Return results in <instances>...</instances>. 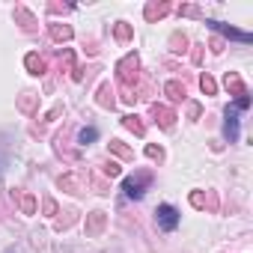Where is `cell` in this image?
<instances>
[{
  "instance_id": "cell-1",
  "label": "cell",
  "mask_w": 253,
  "mask_h": 253,
  "mask_svg": "<svg viewBox=\"0 0 253 253\" xmlns=\"http://www.w3.org/2000/svg\"><path fill=\"white\" fill-rule=\"evenodd\" d=\"M250 107V98L244 95V98H238L235 104H229L226 107V122H223V134H226V140L229 143H235L238 140V110H247Z\"/></svg>"
},
{
  "instance_id": "cell-4",
  "label": "cell",
  "mask_w": 253,
  "mask_h": 253,
  "mask_svg": "<svg viewBox=\"0 0 253 253\" xmlns=\"http://www.w3.org/2000/svg\"><path fill=\"white\" fill-rule=\"evenodd\" d=\"M217 33H223V36H229V39H235V42H250L253 36L250 33H241V30H232V27H226V24H220V21H209Z\"/></svg>"
},
{
  "instance_id": "cell-2",
  "label": "cell",
  "mask_w": 253,
  "mask_h": 253,
  "mask_svg": "<svg viewBox=\"0 0 253 253\" xmlns=\"http://www.w3.org/2000/svg\"><path fill=\"white\" fill-rule=\"evenodd\" d=\"M155 220H158V226H161L164 232H173V229L179 226V209L170 206V203H161V206L155 209Z\"/></svg>"
},
{
  "instance_id": "cell-5",
  "label": "cell",
  "mask_w": 253,
  "mask_h": 253,
  "mask_svg": "<svg viewBox=\"0 0 253 253\" xmlns=\"http://www.w3.org/2000/svg\"><path fill=\"white\" fill-rule=\"evenodd\" d=\"M95 137H98V131H95V128H84V131H81V137H78V140H81V143H84V146H86V143H92V140H95Z\"/></svg>"
},
{
  "instance_id": "cell-3",
  "label": "cell",
  "mask_w": 253,
  "mask_h": 253,
  "mask_svg": "<svg viewBox=\"0 0 253 253\" xmlns=\"http://www.w3.org/2000/svg\"><path fill=\"white\" fill-rule=\"evenodd\" d=\"M146 185H149V176H143V179H125V182H122V191H125V197L140 200V197L146 194V191H143Z\"/></svg>"
}]
</instances>
